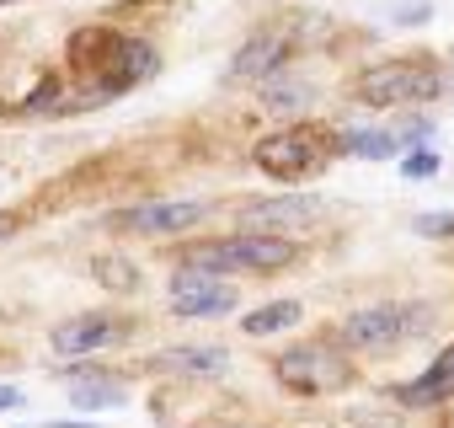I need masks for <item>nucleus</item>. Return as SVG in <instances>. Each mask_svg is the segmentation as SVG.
I'll return each instance as SVG.
<instances>
[{
    "label": "nucleus",
    "instance_id": "nucleus-8",
    "mask_svg": "<svg viewBox=\"0 0 454 428\" xmlns=\"http://www.w3.org/2000/svg\"><path fill=\"white\" fill-rule=\"evenodd\" d=\"M326 220V198L316 193H273V198H247L236 203V226L262 231V236H294Z\"/></svg>",
    "mask_w": 454,
    "mask_h": 428
},
{
    "label": "nucleus",
    "instance_id": "nucleus-11",
    "mask_svg": "<svg viewBox=\"0 0 454 428\" xmlns=\"http://www.w3.org/2000/svg\"><path fill=\"white\" fill-rule=\"evenodd\" d=\"M145 369H155V375H176V380H214V375L231 369V348H219V343H182V348H160V353H150Z\"/></svg>",
    "mask_w": 454,
    "mask_h": 428
},
{
    "label": "nucleus",
    "instance_id": "nucleus-17",
    "mask_svg": "<svg viewBox=\"0 0 454 428\" xmlns=\"http://www.w3.org/2000/svg\"><path fill=\"white\" fill-rule=\"evenodd\" d=\"M129 396V380H118L107 364H97L86 380H70V407L75 412H97V407H118Z\"/></svg>",
    "mask_w": 454,
    "mask_h": 428
},
{
    "label": "nucleus",
    "instance_id": "nucleus-24",
    "mask_svg": "<svg viewBox=\"0 0 454 428\" xmlns=\"http://www.w3.org/2000/svg\"><path fill=\"white\" fill-rule=\"evenodd\" d=\"M22 407V391L17 385H0V412H17Z\"/></svg>",
    "mask_w": 454,
    "mask_h": 428
},
{
    "label": "nucleus",
    "instance_id": "nucleus-10",
    "mask_svg": "<svg viewBox=\"0 0 454 428\" xmlns=\"http://www.w3.org/2000/svg\"><path fill=\"white\" fill-rule=\"evenodd\" d=\"M134 327H129V316H118V311H81V316H70V321H59L54 332H49V348L59 353V359H86V353H102V348H113V343H123Z\"/></svg>",
    "mask_w": 454,
    "mask_h": 428
},
{
    "label": "nucleus",
    "instance_id": "nucleus-20",
    "mask_svg": "<svg viewBox=\"0 0 454 428\" xmlns=\"http://www.w3.org/2000/svg\"><path fill=\"white\" fill-rule=\"evenodd\" d=\"M438 171H443V155H438L433 145L401 150V177H406V182H427V177H438Z\"/></svg>",
    "mask_w": 454,
    "mask_h": 428
},
{
    "label": "nucleus",
    "instance_id": "nucleus-14",
    "mask_svg": "<svg viewBox=\"0 0 454 428\" xmlns=\"http://www.w3.org/2000/svg\"><path fill=\"white\" fill-rule=\"evenodd\" d=\"M337 150L353 155V161H395L406 145L385 123H353V129H337Z\"/></svg>",
    "mask_w": 454,
    "mask_h": 428
},
{
    "label": "nucleus",
    "instance_id": "nucleus-18",
    "mask_svg": "<svg viewBox=\"0 0 454 428\" xmlns=\"http://www.w3.org/2000/svg\"><path fill=\"white\" fill-rule=\"evenodd\" d=\"M300 316H305L300 300H268V305H257V311L241 316V332H247V337H273V332L300 327Z\"/></svg>",
    "mask_w": 454,
    "mask_h": 428
},
{
    "label": "nucleus",
    "instance_id": "nucleus-15",
    "mask_svg": "<svg viewBox=\"0 0 454 428\" xmlns=\"http://www.w3.org/2000/svg\"><path fill=\"white\" fill-rule=\"evenodd\" d=\"M257 102L268 107V113H278V118H300L310 102H316V86L310 81H300L294 70H278V75H268V81H257Z\"/></svg>",
    "mask_w": 454,
    "mask_h": 428
},
{
    "label": "nucleus",
    "instance_id": "nucleus-25",
    "mask_svg": "<svg viewBox=\"0 0 454 428\" xmlns=\"http://www.w3.org/2000/svg\"><path fill=\"white\" fill-rule=\"evenodd\" d=\"M49 428H102V423H86V417H54Z\"/></svg>",
    "mask_w": 454,
    "mask_h": 428
},
{
    "label": "nucleus",
    "instance_id": "nucleus-1",
    "mask_svg": "<svg viewBox=\"0 0 454 428\" xmlns=\"http://www.w3.org/2000/svg\"><path fill=\"white\" fill-rule=\"evenodd\" d=\"M449 97V65L433 54H390L374 59L364 70H353L348 81V102L390 113V107H433Z\"/></svg>",
    "mask_w": 454,
    "mask_h": 428
},
{
    "label": "nucleus",
    "instance_id": "nucleus-22",
    "mask_svg": "<svg viewBox=\"0 0 454 428\" xmlns=\"http://www.w3.org/2000/svg\"><path fill=\"white\" fill-rule=\"evenodd\" d=\"M395 134H401L406 150H411V145H433V118H422V113H417V118H401Z\"/></svg>",
    "mask_w": 454,
    "mask_h": 428
},
{
    "label": "nucleus",
    "instance_id": "nucleus-23",
    "mask_svg": "<svg viewBox=\"0 0 454 428\" xmlns=\"http://www.w3.org/2000/svg\"><path fill=\"white\" fill-rule=\"evenodd\" d=\"M427 17H433L427 0H406V6H395V17H390V22H395V28H422Z\"/></svg>",
    "mask_w": 454,
    "mask_h": 428
},
{
    "label": "nucleus",
    "instance_id": "nucleus-9",
    "mask_svg": "<svg viewBox=\"0 0 454 428\" xmlns=\"http://www.w3.org/2000/svg\"><path fill=\"white\" fill-rule=\"evenodd\" d=\"M294 54H300V33H294V28H284V22L252 28V33L241 38V49L231 54V81H252V86H257V81L289 70Z\"/></svg>",
    "mask_w": 454,
    "mask_h": 428
},
{
    "label": "nucleus",
    "instance_id": "nucleus-28",
    "mask_svg": "<svg viewBox=\"0 0 454 428\" xmlns=\"http://www.w3.org/2000/svg\"><path fill=\"white\" fill-rule=\"evenodd\" d=\"M449 70H454V59H449Z\"/></svg>",
    "mask_w": 454,
    "mask_h": 428
},
{
    "label": "nucleus",
    "instance_id": "nucleus-6",
    "mask_svg": "<svg viewBox=\"0 0 454 428\" xmlns=\"http://www.w3.org/2000/svg\"><path fill=\"white\" fill-rule=\"evenodd\" d=\"M214 214L208 198H145L134 209H118L107 214V226L123 231V236H145V242H171V236H187L198 231Z\"/></svg>",
    "mask_w": 454,
    "mask_h": 428
},
{
    "label": "nucleus",
    "instance_id": "nucleus-7",
    "mask_svg": "<svg viewBox=\"0 0 454 428\" xmlns=\"http://www.w3.org/2000/svg\"><path fill=\"white\" fill-rule=\"evenodd\" d=\"M236 305H241V289L219 273L176 263V273L166 279V311L176 321H214V316H231Z\"/></svg>",
    "mask_w": 454,
    "mask_h": 428
},
{
    "label": "nucleus",
    "instance_id": "nucleus-4",
    "mask_svg": "<svg viewBox=\"0 0 454 428\" xmlns=\"http://www.w3.org/2000/svg\"><path fill=\"white\" fill-rule=\"evenodd\" d=\"M427 321H433V311L427 305H401V300H380V305H358V311H348L342 321H337V332H332V343L337 348H348V353H390V348H401V343H411V337H422L427 332Z\"/></svg>",
    "mask_w": 454,
    "mask_h": 428
},
{
    "label": "nucleus",
    "instance_id": "nucleus-2",
    "mask_svg": "<svg viewBox=\"0 0 454 428\" xmlns=\"http://www.w3.org/2000/svg\"><path fill=\"white\" fill-rule=\"evenodd\" d=\"M337 155H342V150H337V129H326V123H316V118H289L284 129H268V134L252 145V166H257L262 177L284 182V187L321 177Z\"/></svg>",
    "mask_w": 454,
    "mask_h": 428
},
{
    "label": "nucleus",
    "instance_id": "nucleus-13",
    "mask_svg": "<svg viewBox=\"0 0 454 428\" xmlns=\"http://www.w3.org/2000/svg\"><path fill=\"white\" fill-rule=\"evenodd\" d=\"M395 401H401L406 412H433V407L454 401V343H449V348H438V359H433L417 380L395 385Z\"/></svg>",
    "mask_w": 454,
    "mask_h": 428
},
{
    "label": "nucleus",
    "instance_id": "nucleus-5",
    "mask_svg": "<svg viewBox=\"0 0 454 428\" xmlns=\"http://www.w3.org/2000/svg\"><path fill=\"white\" fill-rule=\"evenodd\" d=\"M273 375H278V385L294 391V396H332V391H348V385L358 380L353 353L337 348L332 337L289 343L284 353H273Z\"/></svg>",
    "mask_w": 454,
    "mask_h": 428
},
{
    "label": "nucleus",
    "instance_id": "nucleus-27",
    "mask_svg": "<svg viewBox=\"0 0 454 428\" xmlns=\"http://www.w3.org/2000/svg\"><path fill=\"white\" fill-rule=\"evenodd\" d=\"M0 6H17V0H0Z\"/></svg>",
    "mask_w": 454,
    "mask_h": 428
},
{
    "label": "nucleus",
    "instance_id": "nucleus-26",
    "mask_svg": "<svg viewBox=\"0 0 454 428\" xmlns=\"http://www.w3.org/2000/svg\"><path fill=\"white\" fill-rule=\"evenodd\" d=\"M17 226H22V214H0V242H6V236H12Z\"/></svg>",
    "mask_w": 454,
    "mask_h": 428
},
{
    "label": "nucleus",
    "instance_id": "nucleus-12",
    "mask_svg": "<svg viewBox=\"0 0 454 428\" xmlns=\"http://www.w3.org/2000/svg\"><path fill=\"white\" fill-rule=\"evenodd\" d=\"M118 38H123V28H113V22H86V28H75V33L65 38V65H70V75H75V81H91V75L113 59Z\"/></svg>",
    "mask_w": 454,
    "mask_h": 428
},
{
    "label": "nucleus",
    "instance_id": "nucleus-3",
    "mask_svg": "<svg viewBox=\"0 0 454 428\" xmlns=\"http://www.w3.org/2000/svg\"><path fill=\"white\" fill-rule=\"evenodd\" d=\"M305 258V247L294 236H262V231H236V236H214L198 247H182L176 263L219 273V279H236V273H284Z\"/></svg>",
    "mask_w": 454,
    "mask_h": 428
},
{
    "label": "nucleus",
    "instance_id": "nucleus-21",
    "mask_svg": "<svg viewBox=\"0 0 454 428\" xmlns=\"http://www.w3.org/2000/svg\"><path fill=\"white\" fill-rule=\"evenodd\" d=\"M411 231L427 236V242H449V236H454V209H443V214H417Z\"/></svg>",
    "mask_w": 454,
    "mask_h": 428
},
{
    "label": "nucleus",
    "instance_id": "nucleus-19",
    "mask_svg": "<svg viewBox=\"0 0 454 428\" xmlns=\"http://www.w3.org/2000/svg\"><path fill=\"white\" fill-rule=\"evenodd\" d=\"M91 279L102 284V289H118V295H134L145 279H139V268L123 258V252H102V258H91Z\"/></svg>",
    "mask_w": 454,
    "mask_h": 428
},
{
    "label": "nucleus",
    "instance_id": "nucleus-16",
    "mask_svg": "<svg viewBox=\"0 0 454 428\" xmlns=\"http://www.w3.org/2000/svg\"><path fill=\"white\" fill-rule=\"evenodd\" d=\"M65 91H70L65 70H43V75L33 81V91H27L22 102H12V107H6V118H59Z\"/></svg>",
    "mask_w": 454,
    "mask_h": 428
}]
</instances>
